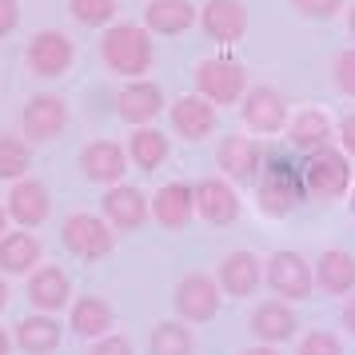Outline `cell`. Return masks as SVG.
Segmentation results:
<instances>
[{
    "mask_svg": "<svg viewBox=\"0 0 355 355\" xmlns=\"http://www.w3.org/2000/svg\"><path fill=\"white\" fill-rule=\"evenodd\" d=\"M128 156L136 168H144V172H156L164 160H168V136L156 128H136L128 140Z\"/></svg>",
    "mask_w": 355,
    "mask_h": 355,
    "instance_id": "f546056e",
    "label": "cell"
},
{
    "mask_svg": "<svg viewBox=\"0 0 355 355\" xmlns=\"http://www.w3.org/2000/svg\"><path fill=\"white\" fill-rule=\"evenodd\" d=\"M4 224H8V211L0 208V240H4Z\"/></svg>",
    "mask_w": 355,
    "mask_h": 355,
    "instance_id": "ee69618b",
    "label": "cell"
},
{
    "mask_svg": "<svg viewBox=\"0 0 355 355\" xmlns=\"http://www.w3.org/2000/svg\"><path fill=\"white\" fill-rule=\"evenodd\" d=\"M12 352V339H8V331H4V327H0V355H8Z\"/></svg>",
    "mask_w": 355,
    "mask_h": 355,
    "instance_id": "60d3db41",
    "label": "cell"
},
{
    "mask_svg": "<svg viewBox=\"0 0 355 355\" xmlns=\"http://www.w3.org/2000/svg\"><path fill=\"white\" fill-rule=\"evenodd\" d=\"M148 352L152 355H196V336L180 320H164L152 327Z\"/></svg>",
    "mask_w": 355,
    "mask_h": 355,
    "instance_id": "f1b7e54d",
    "label": "cell"
},
{
    "mask_svg": "<svg viewBox=\"0 0 355 355\" xmlns=\"http://www.w3.org/2000/svg\"><path fill=\"white\" fill-rule=\"evenodd\" d=\"M36 263H40V240L28 236V232H8L4 240H0V268L12 275H24L33 272Z\"/></svg>",
    "mask_w": 355,
    "mask_h": 355,
    "instance_id": "83f0119b",
    "label": "cell"
},
{
    "mask_svg": "<svg viewBox=\"0 0 355 355\" xmlns=\"http://www.w3.org/2000/svg\"><path fill=\"white\" fill-rule=\"evenodd\" d=\"M216 160L224 168V176L232 184H259L263 176V148L252 140V136H224V144L216 152Z\"/></svg>",
    "mask_w": 355,
    "mask_h": 355,
    "instance_id": "9c48e42d",
    "label": "cell"
},
{
    "mask_svg": "<svg viewBox=\"0 0 355 355\" xmlns=\"http://www.w3.org/2000/svg\"><path fill=\"white\" fill-rule=\"evenodd\" d=\"M80 172L92 180V184L116 188V184L124 180V172H128V152L120 144H112V140H92V144H84V152H80Z\"/></svg>",
    "mask_w": 355,
    "mask_h": 355,
    "instance_id": "7c38bea8",
    "label": "cell"
},
{
    "mask_svg": "<svg viewBox=\"0 0 355 355\" xmlns=\"http://www.w3.org/2000/svg\"><path fill=\"white\" fill-rule=\"evenodd\" d=\"M160 108H164V92L152 80H132L128 88L116 96V112H120V120L140 124V128H148V124L160 116Z\"/></svg>",
    "mask_w": 355,
    "mask_h": 355,
    "instance_id": "d6986e66",
    "label": "cell"
},
{
    "mask_svg": "<svg viewBox=\"0 0 355 355\" xmlns=\"http://www.w3.org/2000/svg\"><path fill=\"white\" fill-rule=\"evenodd\" d=\"M49 211H52V200L40 180H17L12 184V192H8V216L20 227H40L49 220Z\"/></svg>",
    "mask_w": 355,
    "mask_h": 355,
    "instance_id": "e0dca14e",
    "label": "cell"
},
{
    "mask_svg": "<svg viewBox=\"0 0 355 355\" xmlns=\"http://www.w3.org/2000/svg\"><path fill=\"white\" fill-rule=\"evenodd\" d=\"M315 284H320V291H327V295H347V291L355 288V256L343 252V248L323 252L320 263H315Z\"/></svg>",
    "mask_w": 355,
    "mask_h": 355,
    "instance_id": "d4e9b609",
    "label": "cell"
},
{
    "mask_svg": "<svg viewBox=\"0 0 355 355\" xmlns=\"http://www.w3.org/2000/svg\"><path fill=\"white\" fill-rule=\"evenodd\" d=\"M68 295H72V284H68L64 268H36L33 279H28V300L40 315L60 311L68 304Z\"/></svg>",
    "mask_w": 355,
    "mask_h": 355,
    "instance_id": "603a6c76",
    "label": "cell"
},
{
    "mask_svg": "<svg viewBox=\"0 0 355 355\" xmlns=\"http://www.w3.org/2000/svg\"><path fill=\"white\" fill-rule=\"evenodd\" d=\"M196 211V188L192 184H164L160 192L152 196V216L160 220L164 227H172V232H180V227H188V220H192Z\"/></svg>",
    "mask_w": 355,
    "mask_h": 355,
    "instance_id": "44dd1931",
    "label": "cell"
},
{
    "mask_svg": "<svg viewBox=\"0 0 355 355\" xmlns=\"http://www.w3.org/2000/svg\"><path fill=\"white\" fill-rule=\"evenodd\" d=\"M295 355H343V343H339L336 331H311V336L300 339Z\"/></svg>",
    "mask_w": 355,
    "mask_h": 355,
    "instance_id": "d6a6232c",
    "label": "cell"
},
{
    "mask_svg": "<svg viewBox=\"0 0 355 355\" xmlns=\"http://www.w3.org/2000/svg\"><path fill=\"white\" fill-rule=\"evenodd\" d=\"M336 88L343 96H355V49H343L336 56Z\"/></svg>",
    "mask_w": 355,
    "mask_h": 355,
    "instance_id": "e575fe53",
    "label": "cell"
},
{
    "mask_svg": "<svg viewBox=\"0 0 355 355\" xmlns=\"http://www.w3.org/2000/svg\"><path fill=\"white\" fill-rule=\"evenodd\" d=\"M28 164H33V156H28L24 140H17V136H0V180L24 176Z\"/></svg>",
    "mask_w": 355,
    "mask_h": 355,
    "instance_id": "4dcf8cb0",
    "label": "cell"
},
{
    "mask_svg": "<svg viewBox=\"0 0 355 355\" xmlns=\"http://www.w3.org/2000/svg\"><path fill=\"white\" fill-rule=\"evenodd\" d=\"M92 355H132V343L124 336H104L92 343Z\"/></svg>",
    "mask_w": 355,
    "mask_h": 355,
    "instance_id": "d590c367",
    "label": "cell"
},
{
    "mask_svg": "<svg viewBox=\"0 0 355 355\" xmlns=\"http://www.w3.org/2000/svg\"><path fill=\"white\" fill-rule=\"evenodd\" d=\"M60 240H64V248L72 252V256H80V259H104L116 248V232H112V224H108V220L88 216V211H76V216H68V220H64Z\"/></svg>",
    "mask_w": 355,
    "mask_h": 355,
    "instance_id": "8992f818",
    "label": "cell"
},
{
    "mask_svg": "<svg viewBox=\"0 0 355 355\" xmlns=\"http://www.w3.org/2000/svg\"><path fill=\"white\" fill-rule=\"evenodd\" d=\"M176 311L184 323H208L220 311V284L204 272L184 275L176 284Z\"/></svg>",
    "mask_w": 355,
    "mask_h": 355,
    "instance_id": "ba28073f",
    "label": "cell"
},
{
    "mask_svg": "<svg viewBox=\"0 0 355 355\" xmlns=\"http://www.w3.org/2000/svg\"><path fill=\"white\" fill-rule=\"evenodd\" d=\"M347 196H352V200H347V208H352V216H355V184H352V192H347Z\"/></svg>",
    "mask_w": 355,
    "mask_h": 355,
    "instance_id": "f6af8a7d",
    "label": "cell"
},
{
    "mask_svg": "<svg viewBox=\"0 0 355 355\" xmlns=\"http://www.w3.org/2000/svg\"><path fill=\"white\" fill-rule=\"evenodd\" d=\"M68 124V104L60 96H33L20 112V132L28 140H52Z\"/></svg>",
    "mask_w": 355,
    "mask_h": 355,
    "instance_id": "5bb4252c",
    "label": "cell"
},
{
    "mask_svg": "<svg viewBox=\"0 0 355 355\" xmlns=\"http://www.w3.org/2000/svg\"><path fill=\"white\" fill-rule=\"evenodd\" d=\"M336 136H339V148H343L347 156H355V112H347L343 120H339Z\"/></svg>",
    "mask_w": 355,
    "mask_h": 355,
    "instance_id": "8d00e7d4",
    "label": "cell"
},
{
    "mask_svg": "<svg viewBox=\"0 0 355 355\" xmlns=\"http://www.w3.org/2000/svg\"><path fill=\"white\" fill-rule=\"evenodd\" d=\"M100 56H104V64L112 68L116 76H144L148 68H152V33L140 28V24H112L104 40H100Z\"/></svg>",
    "mask_w": 355,
    "mask_h": 355,
    "instance_id": "7a4b0ae2",
    "label": "cell"
},
{
    "mask_svg": "<svg viewBox=\"0 0 355 355\" xmlns=\"http://www.w3.org/2000/svg\"><path fill=\"white\" fill-rule=\"evenodd\" d=\"M20 24V4L17 0H0V36H8Z\"/></svg>",
    "mask_w": 355,
    "mask_h": 355,
    "instance_id": "74e56055",
    "label": "cell"
},
{
    "mask_svg": "<svg viewBox=\"0 0 355 355\" xmlns=\"http://www.w3.org/2000/svg\"><path fill=\"white\" fill-rule=\"evenodd\" d=\"M307 200V184H304V168L291 164L288 156H275V160L263 164V176L256 184V204L263 216H291Z\"/></svg>",
    "mask_w": 355,
    "mask_h": 355,
    "instance_id": "6da1fadb",
    "label": "cell"
},
{
    "mask_svg": "<svg viewBox=\"0 0 355 355\" xmlns=\"http://www.w3.org/2000/svg\"><path fill=\"white\" fill-rule=\"evenodd\" d=\"M263 279H268V288L284 304H300L315 288V268L300 252H272L268 256V268H263Z\"/></svg>",
    "mask_w": 355,
    "mask_h": 355,
    "instance_id": "277c9868",
    "label": "cell"
},
{
    "mask_svg": "<svg viewBox=\"0 0 355 355\" xmlns=\"http://www.w3.org/2000/svg\"><path fill=\"white\" fill-rule=\"evenodd\" d=\"M144 24H148V33L180 36L196 24V4L192 0H152L144 8Z\"/></svg>",
    "mask_w": 355,
    "mask_h": 355,
    "instance_id": "cb8c5ba5",
    "label": "cell"
},
{
    "mask_svg": "<svg viewBox=\"0 0 355 355\" xmlns=\"http://www.w3.org/2000/svg\"><path fill=\"white\" fill-rule=\"evenodd\" d=\"M172 128L184 140H208L216 132V104H208L204 96H180L172 104Z\"/></svg>",
    "mask_w": 355,
    "mask_h": 355,
    "instance_id": "ffe728a7",
    "label": "cell"
},
{
    "mask_svg": "<svg viewBox=\"0 0 355 355\" xmlns=\"http://www.w3.org/2000/svg\"><path fill=\"white\" fill-rule=\"evenodd\" d=\"M196 88L208 104H240L248 96V76L236 60L211 56V60L196 64Z\"/></svg>",
    "mask_w": 355,
    "mask_h": 355,
    "instance_id": "5b68a950",
    "label": "cell"
},
{
    "mask_svg": "<svg viewBox=\"0 0 355 355\" xmlns=\"http://www.w3.org/2000/svg\"><path fill=\"white\" fill-rule=\"evenodd\" d=\"M68 8H72V17L88 24V28H96V24H108L116 17V0H68Z\"/></svg>",
    "mask_w": 355,
    "mask_h": 355,
    "instance_id": "1f68e13d",
    "label": "cell"
},
{
    "mask_svg": "<svg viewBox=\"0 0 355 355\" xmlns=\"http://www.w3.org/2000/svg\"><path fill=\"white\" fill-rule=\"evenodd\" d=\"M252 336L259 339V343H268V347H275V343H288L291 336H295V327H300V320H295V311H291L284 300H268V304H259L256 311H252Z\"/></svg>",
    "mask_w": 355,
    "mask_h": 355,
    "instance_id": "ac0fdd59",
    "label": "cell"
},
{
    "mask_svg": "<svg viewBox=\"0 0 355 355\" xmlns=\"http://www.w3.org/2000/svg\"><path fill=\"white\" fill-rule=\"evenodd\" d=\"M148 196L140 188H128V184H116L104 192V220L112 224V232H140L148 224Z\"/></svg>",
    "mask_w": 355,
    "mask_h": 355,
    "instance_id": "30bf717a",
    "label": "cell"
},
{
    "mask_svg": "<svg viewBox=\"0 0 355 355\" xmlns=\"http://www.w3.org/2000/svg\"><path fill=\"white\" fill-rule=\"evenodd\" d=\"M259 279H263V263L256 259V252H227L224 263H220V275H216V284H220L232 300L256 295Z\"/></svg>",
    "mask_w": 355,
    "mask_h": 355,
    "instance_id": "9a60e30c",
    "label": "cell"
},
{
    "mask_svg": "<svg viewBox=\"0 0 355 355\" xmlns=\"http://www.w3.org/2000/svg\"><path fill=\"white\" fill-rule=\"evenodd\" d=\"M72 40L64 33H56V28H44V33H36L28 40V68H33L36 76H64L68 68H72Z\"/></svg>",
    "mask_w": 355,
    "mask_h": 355,
    "instance_id": "8fae6325",
    "label": "cell"
},
{
    "mask_svg": "<svg viewBox=\"0 0 355 355\" xmlns=\"http://www.w3.org/2000/svg\"><path fill=\"white\" fill-rule=\"evenodd\" d=\"M339 320H343V327H347V331L355 336V295H347V300H343V311H339Z\"/></svg>",
    "mask_w": 355,
    "mask_h": 355,
    "instance_id": "f35d334b",
    "label": "cell"
},
{
    "mask_svg": "<svg viewBox=\"0 0 355 355\" xmlns=\"http://www.w3.org/2000/svg\"><path fill=\"white\" fill-rule=\"evenodd\" d=\"M347 33L355 36V4H352V12H347Z\"/></svg>",
    "mask_w": 355,
    "mask_h": 355,
    "instance_id": "7bdbcfd3",
    "label": "cell"
},
{
    "mask_svg": "<svg viewBox=\"0 0 355 355\" xmlns=\"http://www.w3.org/2000/svg\"><path fill=\"white\" fill-rule=\"evenodd\" d=\"M4 304H8V284L0 279V311H4Z\"/></svg>",
    "mask_w": 355,
    "mask_h": 355,
    "instance_id": "b9f144b4",
    "label": "cell"
},
{
    "mask_svg": "<svg viewBox=\"0 0 355 355\" xmlns=\"http://www.w3.org/2000/svg\"><path fill=\"white\" fill-rule=\"evenodd\" d=\"M304 184L307 196L320 200V204H331V200H343L352 192V156L343 148H320L304 156Z\"/></svg>",
    "mask_w": 355,
    "mask_h": 355,
    "instance_id": "3957f363",
    "label": "cell"
},
{
    "mask_svg": "<svg viewBox=\"0 0 355 355\" xmlns=\"http://www.w3.org/2000/svg\"><path fill=\"white\" fill-rule=\"evenodd\" d=\"M200 24L216 44H236L248 33V8L243 0H208L200 8Z\"/></svg>",
    "mask_w": 355,
    "mask_h": 355,
    "instance_id": "4fadbf2b",
    "label": "cell"
},
{
    "mask_svg": "<svg viewBox=\"0 0 355 355\" xmlns=\"http://www.w3.org/2000/svg\"><path fill=\"white\" fill-rule=\"evenodd\" d=\"M196 211L208 220V224H232L240 216V196L236 188L220 176H208L196 184Z\"/></svg>",
    "mask_w": 355,
    "mask_h": 355,
    "instance_id": "2e32d148",
    "label": "cell"
},
{
    "mask_svg": "<svg viewBox=\"0 0 355 355\" xmlns=\"http://www.w3.org/2000/svg\"><path fill=\"white\" fill-rule=\"evenodd\" d=\"M331 136H336L331 116L320 112V108H307V112L291 116V124H288V144L307 152V156L320 152V148H331Z\"/></svg>",
    "mask_w": 355,
    "mask_h": 355,
    "instance_id": "7402d4cb",
    "label": "cell"
},
{
    "mask_svg": "<svg viewBox=\"0 0 355 355\" xmlns=\"http://www.w3.org/2000/svg\"><path fill=\"white\" fill-rule=\"evenodd\" d=\"M17 343L28 355H52L60 347V323L52 315H24L17 323Z\"/></svg>",
    "mask_w": 355,
    "mask_h": 355,
    "instance_id": "484cf974",
    "label": "cell"
},
{
    "mask_svg": "<svg viewBox=\"0 0 355 355\" xmlns=\"http://www.w3.org/2000/svg\"><path fill=\"white\" fill-rule=\"evenodd\" d=\"M291 8L307 20H331L343 8V0H291Z\"/></svg>",
    "mask_w": 355,
    "mask_h": 355,
    "instance_id": "836d02e7",
    "label": "cell"
},
{
    "mask_svg": "<svg viewBox=\"0 0 355 355\" xmlns=\"http://www.w3.org/2000/svg\"><path fill=\"white\" fill-rule=\"evenodd\" d=\"M240 355H279L275 347H268V343H256V347H243Z\"/></svg>",
    "mask_w": 355,
    "mask_h": 355,
    "instance_id": "ab89813d",
    "label": "cell"
},
{
    "mask_svg": "<svg viewBox=\"0 0 355 355\" xmlns=\"http://www.w3.org/2000/svg\"><path fill=\"white\" fill-rule=\"evenodd\" d=\"M240 116L243 124L259 136H275V132L288 128V100L279 88L272 84H256V88H248V96L240 104Z\"/></svg>",
    "mask_w": 355,
    "mask_h": 355,
    "instance_id": "52a82bcc",
    "label": "cell"
},
{
    "mask_svg": "<svg viewBox=\"0 0 355 355\" xmlns=\"http://www.w3.org/2000/svg\"><path fill=\"white\" fill-rule=\"evenodd\" d=\"M112 307L104 304L100 295H84L72 304V331L80 339H104L108 336V327H112Z\"/></svg>",
    "mask_w": 355,
    "mask_h": 355,
    "instance_id": "4316f807",
    "label": "cell"
}]
</instances>
